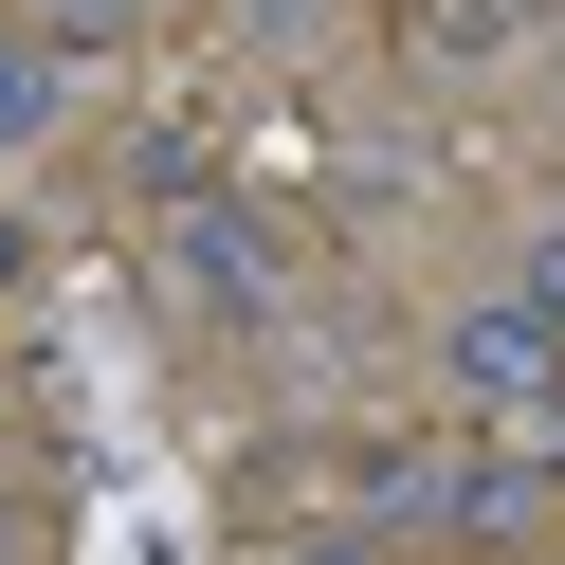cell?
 Listing matches in <instances>:
<instances>
[{"mask_svg": "<svg viewBox=\"0 0 565 565\" xmlns=\"http://www.w3.org/2000/svg\"><path fill=\"white\" fill-rule=\"evenodd\" d=\"M164 274H183L201 310H274V237L237 220V201H183V237H164Z\"/></svg>", "mask_w": 565, "mask_h": 565, "instance_id": "2", "label": "cell"}, {"mask_svg": "<svg viewBox=\"0 0 565 565\" xmlns=\"http://www.w3.org/2000/svg\"><path fill=\"white\" fill-rule=\"evenodd\" d=\"M456 383H475V402H511V419H565V329L547 310H475V329H456Z\"/></svg>", "mask_w": 565, "mask_h": 565, "instance_id": "1", "label": "cell"}, {"mask_svg": "<svg viewBox=\"0 0 565 565\" xmlns=\"http://www.w3.org/2000/svg\"><path fill=\"white\" fill-rule=\"evenodd\" d=\"M274 565H383V529H292Z\"/></svg>", "mask_w": 565, "mask_h": 565, "instance_id": "5", "label": "cell"}, {"mask_svg": "<svg viewBox=\"0 0 565 565\" xmlns=\"http://www.w3.org/2000/svg\"><path fill=\"white\" fill-rule=\"evenodd\" d=\"M38 128H55V55H38V38H0V164L38 147Z\"/></svg>", "mask_w": 565, "mask_h": 565, "instance_id": "4", "label": "cell"}, {"mask_svg": "<svg viewBox=\"0 0 565 565\" xmlns=\"http://www.w3.org/2000/svg\"><path fill=\"white\" fill-rule=\"evenodd\" d=\"M128 19H147V0H19V38H38V55H110Z\"/></svg>", "mask_w": 565, "mask_h": 565, "instance_id": "3", "label": "cell"}, {"mask_svg": "<svg viewBox=\"0 0 565 565\" xmlns=\"http://www.w3.org/2000/svg\"><path fill=\"white\" fill-rule=\"evenodd\" d=\"M529 310H547V329H565V237H547V256H529Z\"/></svg>", "mask_w": 565, "mask_h": 565, "instance_id": "6", "label": "cell"}]
</instances>
